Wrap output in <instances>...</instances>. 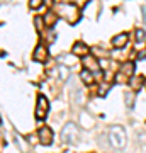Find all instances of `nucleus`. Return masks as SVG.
I'll return each instance as SVG.
<instances>
[{"label": "nucleus", "instance_id": "f257e3e1", "mask_svg": "<svg viewBox=\"0 0 146 153\" xmlns=\"http://www.w3.org/2000/svg\"><path fill=\"white\" fill-rule=\"evenodd\" d=\"M58 12H60V16L63 17V19H66L70 24H75V22H78V19H80V10H78L75 5H71V4H60V5H58Z\"/></svg>", "mask_w": 146, "mask_h": 153}, {"label": "nucleus", "instance_id": "f03ea898", "mask_svg": "<svg viewBox=\"0 0 146 153\" xmlns=\"http://www.w3.org/2000/svg\"><path fill=\"white\" fill-rule=\"evenodd\" d=\"M109 141L114 148H124L126 146V133L121 126H112L109 131Z\"/></svg>", "mask_w": 146, "mask_h": 153}, {"label": "nucleus", "instance_id": "7ed1b4c3", "mask_svg": "<svg viewBox=\"0 0 146 153\" xmlns=\"http://www.w3.org/2000/svg\"><path fill=\"white\" fill-rule=\"evenodd\" d=\"M61 140L65 143H76L78 141V129H76L75 123L65 124L63 131H61Z\"/></svg>", "mask_w": 146, "mask_h": 153}, {"label": "nucleus", "instance_id": "20e7f679", "mask_svg": "<svg viewBox=\"0 0 146 153\" xmlns=\"http://www.w3.org/2000/svg\"><path fill=\"white\" fill-rule=\"evenodd\" d=\"M49 111V102L48 99L44 97V95H39L38 97V102H36V119H44L46 114H48Z\"/></svg>", "mask_w": 146, "mask_h": 153}, {"label": "nucleus", "instance_id": "39448f33", "mask_svg": "<svg viewBox=\"0 0 146 153\" xmlns=\"http://www.w3.org/2000/svg\"><path fill=\"white\" fill-rule=\"evenodd\" d=\"M83 66H85L87 70H90L92 71V73H97V71H100V68H102V66H100V61L97 60V58H93V56H83Z\"/></svg>", "mask_w": 146, "mask_h": 153}, {"label": "nucleus", "instance_id": "423d86ee", "mask_svg": "<svg viewBox=\"0 0 146 153\" xmlns=\"http://www.w3.org/2000/svg\"><path fill=\"white\" fill-rule=\"evenodd\" d=\"M48 58H49L48 48H46V46H43V44H39L38 48L34 49V60L44 63V61H48Z\"/></svg>", "mask_w": 146, "mask_h": 153}, {"label": "nucleus", "instance_id": "0eeeda50", "mask_svg": "<svg viewBox=\"0 0 146 153\" xmlns=\"http://www.w3.org/2000/svg\"><path fill=\"white\" fill-rule=\"evenodd\" d=\"M39 141L43 143V145H51V141H53V131H51V128H41L39 129Z\"/></svg>", "mask_w": 146, "mask_h": 153}, {"label": "nucleus", "instance_id": "6e6552de", "mask_svg": "<svg viewBox=\"0 0 146 153\" xmlns=\"http://www.w3.org/2000/svg\"><path fill=\"white\" fill-rule=\"evenodd\" d=\"M127 41H129V34L127 33H121L112 38V44L116 48H124L126 44H127Z\"/></svg>", "mask_w": 146, "mask_h": 153}, {"label": "nucleus", "instance_id": "1a4fd4ad", "mask_svg": "<svg viewBox=\"0 0 146 153\" xmlns=\"http://www.w3.org/2000/svg\"><path fill=\"white\" fill-rule=\"evenodd\" d=\"M71 53H73L75 56H87V55H88V46L83 44V43H75V44H73Z\"/></svg>", "mask_w": 146, "mask_h": 153}, {"label": "nucleus", "instance_id": "9d476101", "mask_svg": "<svg viewBox=\"0 0 146 153\" xmlns=\"http://www.w3.org/2000/svg\"><path fill=\"white\" fill-rule=\"evenodd\" d=\"M119 71L122 73V75H126L127 78H131V76H133V71H134V63H131V61L122 63V66H121Z\"/></svg>", "mask_w": 146, "mask_h": 153}, {"label": "nucleus", "instance_id": "9b49d317", "mask_svg": "<svg viewBox=\"0 0 146 153\" xmlns=\"http://www.w3.org/2000/svg\"><path fill=\"white\" fill-rule=\"evenodd\" d=\"M44 24L48 26V27H53L54 24H56V14L51 10L46 12V16H44Z\"/></svg>", "mask_w": 146, "mask_h": 153}, {"label": "nucleus", "instance_id": "f8f14e48", "mask_svg": "<svg viewBox=\"0 0 146 153\" xmlns=\"http://www.w3.org/2000/svg\"><path fill=\"white\" fill-rule=\"evenodd\" d=\"M80 76H82V80H83V83H87V85H92L93 83V75H92V71L90 70H82V73H80Z\"/></svg>", "mask_w": 146, "mask_h": 153}, {"label": "nucleus", "instance_id": "ddd939ff", "mask_svg": "<svg viewBox=\"0 0 146 153\" xmlns=\"http://www.w3.org/2000/svg\"><path fill=\"white\" fill-rule=\"evenodd\" d=\"M134 38H136V41H138V43H141V41L146 38V33L143 31V29H136V31H134Z\"/></svg>", "mask_w": 146, "mask_h": 153}, {"label": "nucleus", "instance_id": "4468645a", "mask_svg": "<svg viewBox=\"0 0 146 153\" xmlns=\"http://www.w3.org/2000/svg\"><path fill=\"white\" fill-rule=\"evenodd\" d=\"M129 83L134 90H138L141 87V83H143V78H129Z\"/></svg>", "mask_w": 146, "mask_h": 153}, {"label": "nucleus", "instance_id": "2eb2a0df", "mask_svg": "<svg viewBox=\"0 0 146 153\" xmlns=\"http://www.w3.org/2000/svg\"><path fill=\"white\" fill-rule=\"evenodd\" d=\"M43 5V0H29V7L31 9H39Z\"/></svg>", "mask_w": 146, "mask_h": 153}, {"label": "nucleus", "instance_id": "dca6fc26", "mask_svg": "<svg viewBox=\"0 0 146 153\" xmlns=\"http://www.w3.org/2000/svg\"><path fill=\"white\" fill-rule=\"evenodd\" d=\"M60 78L61 80H66V78H68V70H66V66H61L60 68Z\"/></svg>", "mask_w": 146, "mask_h": 153}, {"label": "nucleus", "instance_id": "f3484780", "mask_svg": "<svg viewBox=\"0 0 146 153\" xmlns=\"http://www.w3.org/2000/svg\"><path fill=\"white\" fill-rule=\"evenodd\" d=\"M107 90H109V85H105V83H104L102 87L99 88V95H105V94H107Z\"/></svg>", "mask_w": 146, "mask_h": 153}, {"label": "nucleus", "instance_id": "a211bd4d", "mask_svg": "<svg viewBox=\"0 0 146 153\" xmlns=\"http://www.w3.org/2000/svg\"><path fill=\"white\" fill-rule=\"evenodd\" d=\"M60 61H63V63H66V65H70L73 60H71V56H63V58H60Z\"/></svg>", "mask_w": 146, "mask_h": 153}, {"label": "nucleus", "instance_id": "6ab92c4d", "mask_svg": "<svg viewBox=\"0 0 146 153\" xmlns=\"http://www.w3.org/2000/svg\"><path fill=\"white\" fill-rule=\"evenodd\" d=\"M126 99H127V100H126V104H127V105H133V95L126 94Z\"/></svg>", "mask_w": 146, "mask_h": 153}, {"label": "nucleus", "instance_id": "aec40b11", "mask_svg": "<svg viewBox=\"0 0 146 153\" xmlns=\"http://www.w3.org/2000/svg\"><path fill=\"white\" fill-rule=\"evenodd\" d=\"M138 56H139V58H145V56H146V51H141V53H139Z\"/></svg>", "mask_w": 146, "mask_h": 153}, {"label": "nucleus", "instance_id": "412c9836", "mask_svg": "<svg viewBox=\"0 0 146 153\" xmlns=\"http://www.w3.org/2000/svg\"><path fill=\"white\" fill-rule=\"evenodd\" d=\"M145 87H146V80H145Z\"/></svg>", "mask_w": 146, "mask_h": 153}]
</instances>
